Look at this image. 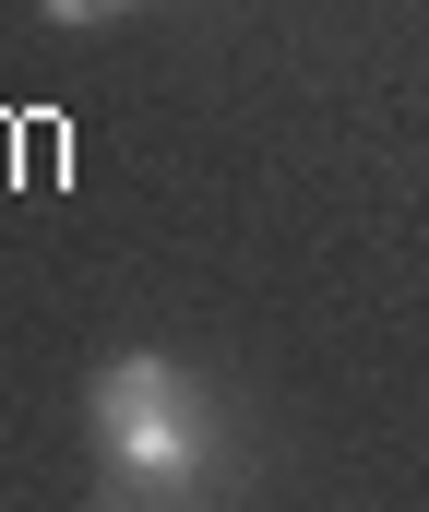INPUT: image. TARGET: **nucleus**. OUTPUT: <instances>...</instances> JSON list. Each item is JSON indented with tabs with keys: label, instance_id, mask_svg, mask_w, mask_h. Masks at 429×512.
Returning <instances> with one entry per match:
<instances>
[{
	"label": "nucleus",
	"instance_id": "2",
	"mask_svg": "<svg viewBox=\"0 0 429 512\" xmlns=\"http://www.w3.org/2000/svg\"><path fill=\"white\" fill-rule=\"evenodd\" d=\"M48 24H108V12H132V0H36Z\"/></svg>",
	"mask_w": 429,
	"mask_h": 512
},
{
	"label": "nucleus",
	"instance_id": "1",
	"mask_svg": "<svg viewBox=\"0 0 429 512\" xmlns=\"http://www.w3.org/2000/svg\"><path fill=\"white\" fill-rule=\"evenodd\" d=\"M84 417H96V453H108V489H120V501L191 489L203 453H215L203 393H191V370H167V358H108L96 393H84Z\"/></svg>",
	"mask_w": 429,
	"mask_h": 512
}]
</instances>
